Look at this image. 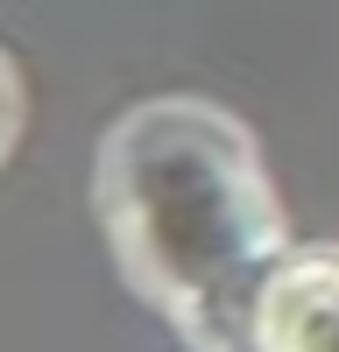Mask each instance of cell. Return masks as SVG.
<instances>
[{
    "label": "cell",
    "instance_id": "obj_3",
    "mask_svg": "<svg viewBox=\"0 0 339 352\" xmlns=\"http://www.w3.org/2000/svg\"><path fill=\"white\" fill-rule=\"evenodd\" d=\"M14 127H21V85H14V64L0 56V155H8Z\"/></svg>",
    "mask_w": 339,
    "mask_h": 352
},
{
    "label": "cell",
    "instance_id": "obj_1",
    "mask_svg": "<svg viewBox=\"0 0 339 352\" xmlns=\"http://www.w3.org/2000/svg\"><path fill=\"white\" fill-rule=\"evenodd\" d=\"M99 204L141 296L198 324L205 352H226V317L254 296L276 254V197L254 141L198 99L141 106L106 141Z\"/></svg>",
    "mask_w": 339,
    "mask_h": 352
},
{
    "label": "cell",
    "instance_id": "obj_2",
    "mask_svg": "<svg viewBox=\"0 0 339 352\" xmlns=\"http://www.w3.org/2000/svg\"><path fill=\"white\" fill-rule=\"evenodd\" d=\"M254 352H339V254H304L247 296Z\"/></svg>",
    "mask_w": 339,
    "mask_h": 352
}]
</instances>
